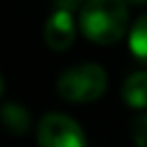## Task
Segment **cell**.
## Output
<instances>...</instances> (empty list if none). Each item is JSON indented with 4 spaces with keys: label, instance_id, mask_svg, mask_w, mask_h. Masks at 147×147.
I'll use <instances>...</instances> for the list:
<instances>
[{
    "label": "cell",
    "instance_id": "obj_1",
    "mask_svg": "<svg viewBox=\"0 0 147 147\" xmlns=\"http://www.w3.org/2000/svg\"><path fill=\"white\" fill-rule=\"evenodd\" d=\"M128 5L117 0H91L80 7V30L95 43H117L128 28Z\"/></svg>",
    "mask_w": 147,
    "mask_h": 147
},
{
    "label": "cell",
    "instance_id": "obj_2",
    "mask_svg": "<svg viewBox=\"0 0 147 147\" xmlns=\"http://www.w3.org/2000/svg\"><path fill=\"white\" fill-rule=\"evenodd\" d=\"M108 76L97 63H80L61 74L56 91L67 102H93L106 91Z\"/></svg>",
    "mask_w": 147,
    "mask_h": 147
},
{
    "label": "cell",
    "instance_id": "obj_3",
    "mask_svg": "<svg viewBox=\"0 0 147 147\" xmlns=\"http://www.w3.org/2000/svg\"><path fill=\"white\" fill-rule=\"evenodd\" d=\"M39 147H84V132L71 117L48 113L37 123Z\"/></svg>",
    "mask_w": 147,
    "mask_h": 147
},
{
    "label": "cell",
    "instance_id": "obj_4",
    "mask_svg": "<svg viewBox=\"0 0 147 147\" xmlns=\"http://www.w3.org/2000/svg\"><path fill=\"white\" fill-rule=\"evenodd\" d=\"M74 32H76V26H74L71 11H65V9H54V13L48 18L46 28H43L46 43L56 52H63L71 46Z\"/></svg>",
    "mask_w": 147,
    "mask_h": 147
},
{
    "label": "cell",
    "instance_id": "obj_5",
    "mask_svg": "<svg viewBox=\"0 0 147 147\" xmlns=\"http://www.w3.org/2000/svg\"><path fill=\"white\" fill-rule=\"evenodd\" d=\"M125 104L132 108H147V71H134L123 80L121 87Z\"/></svg>",
    "mask_w": 147,
    "mask_h": 147
},
{
    "label": "cell",
    "instance_id": "obj_6",
    "mask_svg": "<svg viewBox=\"0 0 147 147\" xmlns=\"http://www.w3.org/2000/svg\"><path fill=\"white\" fill-rule=\"evenodd\" d=\"M2 121L13 134H24L30 125L28 110L22 104H15V102H5L2 104Z\"/></svg>",
    "mask_w": 147,
    "mask_h": 147
},
{
    "label": "cell",
    "instance_id": "obj_7",
    "mask_svg": "<svg viewBox=\"0 0 147 147\" xmlns=\"http://www.w3.org/2000/svg\"><path fill=\"white\" fill-rule=\"evenodd\" d=\"M130 50L134 59H138L147 67V13H143L130 30Z\"/></svg>",
    "mask_w": 147,
    "mask_h": 147
},
{
    "label": "cell",
    "instance_id": "obj_8",
    "mask_svg": "<svg viewBox=\"0 0 147 147\" xmlns=\"http://www.w3.org/2000/svg\"><path fill=\"white\" fill-rule=\"evenodd\" d=\"M132 136L136 147H147V113L136 117L132 123Z\"/></svg>",
    "mask_w": 147,
    "mask_h": 147
}]
</instances>
